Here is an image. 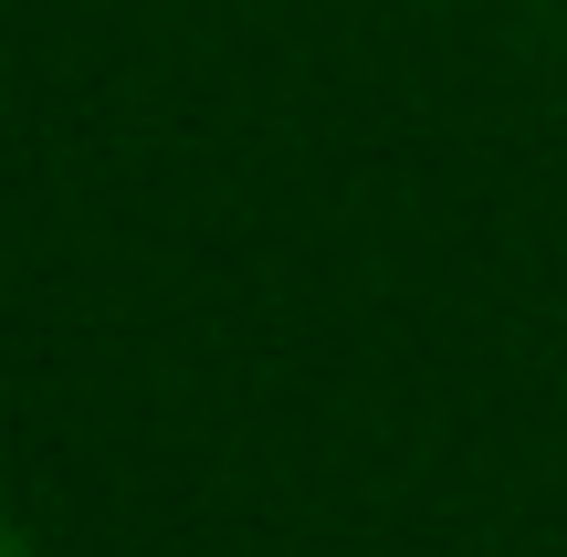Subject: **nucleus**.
<instances>
[]
</instances>
